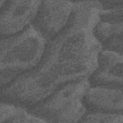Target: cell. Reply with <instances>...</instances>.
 Instances as JSON below:
<instances>
[{"instance_id":"7","label":"cell","mask_w":123,"mask_h":123,"mask_svg":"<svg viewBox=\"0 0 123 123\" xmlns=\"http://www.w3.org/2000/svg\"><path fill=\"white\" fill-rule=\"evenodd\" d=\"M123 54L101 50L96 69L88 77L90 86L123 87Z\"/></svg>"},{"instance_id":"1","label":"cell","mask_w":123,"mask_h":123,"mask_svg":"<svg viewBox=\"0 0 123 123\" xmlns=\"http://www.w3.org/2000/svg\"><path fill=\"white\" fill-rule=\"evenodd\" d=\"M74 2L67 25L48 41L38 65L1 87L4 101L30 108L62 86L89 77L96 69L102 49L93 29L102 5L97 0Z\"/></svg>"},{"instance_id":"4","label":"cell","mask_w":123,"mask_h":123,"mask_svg":"<svg viewBox=\"0 0 123 123\" xmlns=\"http://www.w3.org/2000/svg\"><path fill=\"white\" fill-rule=\"evenodd\" d=\"M74 7V1L41 0L32 25L49 40L65 28Z\"/></svg>"},{"instance_id":"3","label":"cell","mask_w":123,"mask_h":123,"mask_svg":"<svg viewBox=\"0 0 123 123\" xmlns=\"http://www.w3.org/2000/svg\"><path fill=\"white\" fill-rule=\"evenodd\" d=\"M90 86L88 77L67 83L26 109L46 122H79L87 112L83 100Z\"/></svg>"},{"instance_id":"6","label":"cell","mask_w":123,"mask_h":123,"mask_svg":"<svg viewBox=\"0 0 123 123\" xmlns=\"http://www.w3.org/2000/svg\"><path fill=\"white\" fill-rule=\"evenodd\" d=\"M123 5L102 9L93 32L102 50L123 54Z\"/></svg>"},{"instance_id":"8","label":"cell","mask_w":123,"mask_h":123,"mask_svg":"<svg viewBox=\"0 0 123 123\" xmlns=\"http://www.w3.org/2000/svg\"><path fill=\"white\" fill-rule=\"evenodd\" d=\"M83 100L87 112L123 113V87L90 86Z\"/></svg>"},{"instance_id":"5","label":"cell","mask_w":123,"mask_h":123,"mask_svg":"<svg viewBox=\"0 0 123 123\" xmlns=\"http://www.w3.org/2000/svg\"><path fill=\"white\" fill-rule=\"evenodd\" d=\"M41 2V0H0L1 37L18 34L31 25Z\"/></svg>"},{"instance_id":"9","label":"cell","mask_w":123,"mask_h":123,"mask_svg":"<svg viewBox=\"0 0 123 123\" xmlns=\"http://www.w3.org/2000/svg\"><path fill=\"white\" fill-rule=\"evenodd\" d=\"M46 122L22 106L4 101L0 103V123Z\"/></svg>"},{"instance_id":"2","label":"cell","mask_w":123,"mask_h":123,"mask_svg":"<svg viewBox=\"0 0 123 123\" xmlns=\"http://www.w3.org/2000/svg\"><path fill=\"white\" fill-rule=\"evenodd\" d=\"M48 41L32 25L18 34L1 37L0 87L36 68Z\"/></svg>"},{"instance_id":"10","label":"cell","mask_w":123,"mask_h":123,"mask_svg":"<svg viewBox=\"0 0 123 123\" xmlns=\"http://www.w3.org/2000/svg\"><path fill=\"white\" fill-rule=\"evenodd\" d=\"M79 123H123V113L87 112Z\"/></svg>"}]
</instances>
